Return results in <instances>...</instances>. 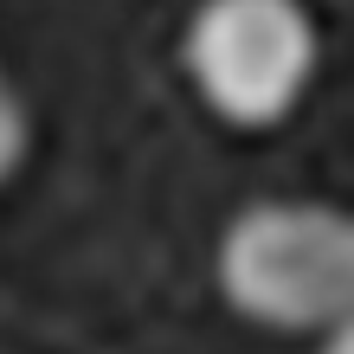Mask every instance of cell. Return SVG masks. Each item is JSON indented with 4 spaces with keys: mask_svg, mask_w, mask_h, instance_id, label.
I'll list each match as a JSON object with an SVG mask.
<instances>
[{
    "mask_svg": "<svg viewBox=\"0 0 354 354\" xmlns=\"http://www.w3.org/2000/svg\"><path fill=\"white\" fill-rule=\"evenodd\" d=\"M322 354H354V322H342L335 335H322Z\"/></svg>",
    "mask_w": 354,
    "mask_h": 354,
    "instance_id": "277c9868",
    "label": "cell"
},
{
    "mask_svg": "<svg viewBox=\"0 0 354 354\" xmlns=\"http://www.w3.org/2000/svg\"><path fill=\"white\" fill-rule=\"evenodd\" d=\"M32 149V116H26V97L13 91V77L0 71V180H13V168L26 161Z\"/></svg>",
    "mask_w": 354,
    "mask_h": 354,
    "instance_id": "3957f363",
    "label": "cell"
},
{
    "mask_svg": "<svg viewBox=\"0 0 354 354\" xmlns=\"http://www.w3.org/2000/svg\"><path fill=\"white\" fill-rule=\"evenodd\" d=\"M180 58L219 122L277 129L316 84L322 39L303 0H200Z\"/></svg>",
    "mask_w": 354,
    "mask_h": 354,
    "instance_id": "7a4b0ae2",
    "label": "cell"
},
{
    "mask_svg": "<svg viewBox=\"0 0 354 354\" xmlns=\"http://www.w3.org/2000/svg\"><path fill=\"white\" fill-rule=\"evenodd\" d=\"M219 297L277 335L354 322V213L328 200H252L219 232Z\"/></svg>",
    "mask_w": 354,
    "mask_h": 354,
    "instance_id": "6da1fadb",
    "label": "cell"
}]
</instances>
